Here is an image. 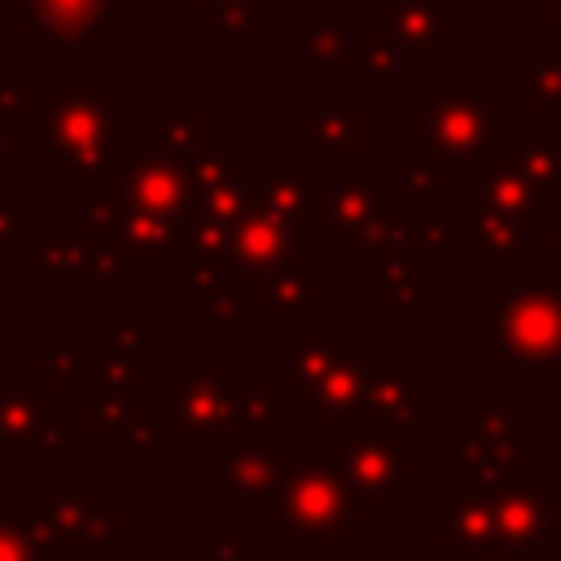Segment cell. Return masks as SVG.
Wrapping results in <instances>:
<instances>
[{
  "label": "cell",
  "instance_id": "obj_25",
  "mask_svg": "<svg viewBox=\"0 0 561 561\" xmlns=\"http://www.w3.org/2000/svg\"><path fill=\"white\" fill-rule=\"evenodd\" d=\"M465 425L473 430V438L508 443L513 430H517V412H478V408H469V412H465Z\"/></svg>",
  "mask_w": 561,
  "mask_h": 561
},
{
  "label": "cell",
  "instance_id": "obj_28",
  "mask_svg": "<svg viewBox=\"0 0 561 561\" xmlns=\"http://www.w3.org/2000/svg\"><path fill=\"white\" fill-rule=\"evenodd\" d=\"M210 320H219V324H237L241 320V294L237 289H224V294H215L210 298Z\"/></svg>",
  "mask_w": 561,
  "mask_h": 561
},
{
  "label": "cell",
  "instance_id": "obj_19",
  "mask_svg": "<svg viewBox=\"0 0 561 561\" xmlns=\"http://www.w3.org/2000/svg\"><path fill=\"white\" fill-rule=\"evenodd\" d=\"M342 44H346V13L342 9H324L320 22L307 31V70L320 66H337L342 61Z\"/></svg>",
  "mask_w": 561,
  "mask_h": 561
},
{
  "label": "cell",
  "instance_id": "obj_8",
  "mask_svg": "<svg viewBox=\"0 0 561 561\" xmlns=\"http://www.w3.org/2000/svg\"><path fill=\"white\" fill-rule=\"evenodd\" d=\"M482 193H486V202H491L504 219H513L522 232H539V228H543V193H539L526 175L500 167L495 175H486Z\"/></svg>",
  "mask_w": 561,
  "mask_h": 561
},
{
  "label": "cell",
  "instance_id": "obj_16",
  "mask_svg": "<svg viewBox=\"0 0 561 561\" xmlns=\"http://www.w3.org/2000/svg\"><path fill=\"white\" fill-rule=\"evenodd\" d=\"M443 171H447V158H443L434 145L408 149V153H403V210L430 206L434 188L443 184Z\"/></svg>",
  "mask_w": 561,
  "mask_h": 561
},
{
  "label": "cell",
  "instance_id": "obj_4",
  "mask_svg": "<svg viewBox=\"0 0 561 561\" xmlns=\"http://www.w3.org/2000/svg\"><path fill=\"white\" fill-rule=\"evenodd\" d=\"M342 425H346V465H351V482H355L368 500H381V491L394 486L399 465H403V434H399V421L355 408Z\"/></svg>",
  "mask_w": 561,
  "mask_h": 561
},
{
  "label": "cell",
  "instance_id": "obj_10",
  "mask_svg": "<svg viewBox=\"0 0 561 561\" xmlns=\"http://www.w3.org/2000/svg\"><path fill=\"white\" fill-rule=\"evenodd\" d=\"M263 206L285 219L289 228H298L307 219V210H324L329 206V193L324 188H311L307 184V171H272L267 184H263Z\"/></svg>",
  "mask_w": 561,
  "mask_h": 561
},
{
  "label": "cell",
  "instance_id": "obj_12",
  "mask_svg": "<svg viewBox=\"0 0 561 561\" xmlns=\"http://www.w3.org/2000/svg\"><path fill=\"white\" fill-rule=\"evenodd\" d=\"M302 145L320 149H364V110H307L302 114Z\"/></svg>",
  "mask_w": 561,
  "mask_h": 561
},
{
  "label": "cell",
  "instance_id": "obj_2",
  "mask_svg": "<svg viewBox=\"0 0 561 561\" xmlns=\"http://www.w3.org/2000/svg\"><path fill=\"white\" fill-rule=\"evenodd\" d=\"M425 105V127H430V145L465 167V171H482L486 153L504 149L500 140V114L486 105L482 92L465 88V92H443V88H425L421 92Z\"/></svg>",
  "mask_w": 561,
  "mask_h": 561
},
{
  "label": "cell",
  "instance_id": "obj_7",
  "mask_svg": "<svg viewBox=\"0 0 561 561\" xmlns=\"http://www.w3.org/2000/svg\"><path fill=\"white\" fill-rule=\"evenodd\" d=\"M368 368H364V355H333L324 377L316 381L311 399L324 416V425H342L355 408H359V386H364Z\"/></svg>",
  "mask_w": 561,
  "mask_h": 561
},
{
  "label": "cell",
  "instance_id": "obj_1",
  "mask_svg": "<svg viewBox=\"0 0 561 561\" xmlns=\"http://www.w3.org/2000/svg\"><path fill=\"white\" fill-rule=\"evenodd\" d=\"M482 342L486 351H504V368L561 364V289H508Z\"/></svg>",
  "mask_w": 561,
  "mask_h": 561
},
{
  "label": "cell",
  "instance_id": "obj_31",
  "mask_svg": "<svg viewBox=\"0 0 561 561\" xmlns=\"http://www.w3.org/2000/svg\"><path fill=\"white\" fill-rule=\"evenodd\" d=\"M206 4H210V0H188V9H206Z\"/></svg>",
  "mask_w": 561,
  "mask_h": 561
},
{
  "label": "cell",
  "instance_id": "obj_9",
  "mask_svg": "<svg viewBox=\"0 0 561 561\" xmlns=\"http://www.w3.org/2000/svg\"><path fill=\"white\" fill-rule=\"evenodd\" d=\"M381 31H390L403 53H430L443 44V0H403L386 9Z\"/></svg>",
  "mask_w": 561,
  "mask_h": 561
},
{
  "label": "cell",
  "instance_id": "obj_11",
  "mask_svg": "<svg viewBox=\"0 0 561 561\" xmlns=\"http://www.w3.org/2000/svg\"><path fill=\"white\" fill-rule=\"evenodd\" d=\"M504 167L526 175L539 193H557L561 188V149L539 131V127H526L522 131V145L517 149H504Z\"/></svg>",
  "mask_w": 561,
  "mask_h": 561
},
{
  "label": "cell",
  "instance_id": "obj_14",
  "mask_svg": "<svg viewBox=\"0 0 561 561\" xmlns=\"http://www.w3.org/2000/svg\"><path fill=\"white\" fill-rule=\"evenodd\" d=\"M359 408H364V412H377V416H390V421H408V425L421 421V408H416V399H412V386L403 381L399 368H386V373L364 377V386H359Z\"/></svg>",
  "mask_w": 561,
  "mask_h": 561
},
{
  "label": "cell",
  "instance_id": "obj_5",
  "mask_svg": "<svg viewBox=\"0 0 561 561\" xmlns=\"http://www.w3.org/2000/svg\"><path fill=\"white\" fill-rule=\"evenodd\" d=\"M460 206L469 210V224L465 228H469V241L482 254V263L491 272H517L526 263V232L486 202L482 184L478 188H465L460 193Z\"/></svg>",
  "mask_w": 561,
  "mask_h": 561
},
{
  "label": "cell",
  "instance_id": "obj_29",
  "mask_svg": "<svg viewBox=\"0 0 561 561\" xmlns=\"http://www.w3.org/2000/svg\"><path fill=\"white\" fill-rule=\"evenodd\" d=\"M539 26L561 31V0H539Z\"/></svg>",
  "mask_w": 561,
  "mask_h": 561
},
{
  "label": "cell",
  "instance_id": "obj_3",
  "mask_svg": "<svg viewBox=\"0 0 561 561\" xmlns=\"http://www.w3.org/2000/svg\"><path fill=\"white\" fill-rule=\"evenodd\" d=\"M228 250L237 263H245V285L263 289L272 272H285L294 263H302V245H298V228H289L285 219H276L263 197L237 215L228 224Z\"/></svg>",
  "mask_w": 561,
  "mask_h": 561
},
{
  "label": "cell",
  "instance_id": "obj_20",
  "mask_svg": "<svg viewBox=\"0 0 561 561\" xmlns=\"http://www.w3.org/2000/svg\"><path fill=\"white\" fill-rule=\"evenodd\" d=\"M522 105L526 110H543V114H561V57H543V61H535L526 70Z\"/></svg>",
  "mask_w": 561,
  "mask_h": 561
},
{
  "label": "cell",
  "instance_id": "obj_23",
  "mask_svg": "<svg viewBox=\"0 0 561 561\" xmlns=\"http://www.w3.org/2000/svg\"><path fill=\"white\" fill-rule=\"evenodd\" d=\"M237 167H241V153L232 149V153H215V158H197L193 167H188V188L193 193H206V188H215V184H228V180H237Z\"/></svg>",
  "mask_w": 561,
  "mask_h": 561
},
{
  "label": "cell",
  "instance_id": "obj_21",
  "mask_svg": "<svg viewBox=\"0 0 561 561\" xmlns=\"http://www.w3.org/2000/svg\"><path fill=\"white\" fill-rule=\"evenodd\" d=\"M329 346H324V333L320 329H302V342H298V351L289 355V386H298V390H316V381L324 377V368H329Z\"/></svg>",
  "mask_w": 561,
  "mask_h": 561
},
{
  "label": "cell",
  "instance_id": "obj_26",
  "mask_svg": "<svg viewBox=\"0 0 561 561\" xmlns=\"http://www.w3.org/2000/svg\"><path fill=\"white\" fill-rule=\"evenodd\" d=\"M245 412H250V425H280V390H254L245 399Z\"/></svg>",
  "mask_w": 561,
  "mask_h": 561
},
{
  "label": "cell",
  "instance_id": "obj_15",
  "mask_svg": "<svg viewBox=\"0 0 561 561\" xmlns=\"http://www.w3.org/2000/svg\"><path fill=\"white\" fill-rule=\"evenodd\" d=\"M381 206H386V197H381L368 180L346 175V180L337 184V193L329 197V206H324V228H329V232H346V228L364 224L368 215H377Z\"/></svg>",
  "mask_w": 561,
  "mask_h": 561
},
{
  "label": "cell",
  "instance_id": "obj_18",
  "mask_svg": "<svg viewBox=\"0 0 561 561\" xmlns=\"http://www.w3.org/2000/svg\"><path fill=\"white\" fill-rule=\"evenodd\" d=\"M359 53H364V75H359L364 92H381L386 79H390V70H399V61H403L399 39L390 31H381V26H368L359 35Z\"/></svg>",
  "mask_w": 561,
  "mask_h": 561
},
{
  "label": "cell",
  "instance_id": "obj_13",
  "mask_svg": "<svg viewBox=\"0 0 561 561\" xmlns=\"http://www.w3.org/2000/svg\"><path fill=\"white\" fill-rule=\"evenodd\" d=\"M359 285L368 289V294H381L390 307H399V311H416L421 307V272L416 267H408L399 254H390L386 250V259L381 263H368L364 272H359Z\"/></svg>",
  "mask_w": 561,
  "mask_h": 561
},
{
  "label": "cell",
  "instance_id": "obj_22",
  "mask_svg": "<svg viewBox=\"0 0 561 561\" xmlns=\"http://www.w3.org/2000/svg\"><path fill=\"white\" fill-rule=\"evenodd\" d=\"M263 22H267L263 0H210L206 4L210 31H263Z\"/></svg>",
  "mask_w": 561,
  "mask_h": 561
},
{
  "label": "cell",
  "instance_id": "obj_24",
  "mask_svg": "<svg viewBox=\"0 0 561 561\" xmlns=\"http://www.w3.org/2000/svg\"><path fill=\"white\" fill-rule=\"evenodd\" d=\"M539 517H543V513H539V500H535L530 491L508 495V500H504V508H500V522H504V526H508L517 539H522V535H526V539H535Z\"/></svg>",
  "mask_w": 561,
  "mask_h": 561
},
{
  "label": "cell",
  "instance_id": "obj_17",
  "mask_svg": "<svg viewBox=\"0 0 561 561\" xmlns=\"http://www.w3.org/2000/svg\"><path fill=\"white\" fill-rule=\"evenodd\" d=\"M403 232H408V210L381 206L377 215H368L364 224H355V228H346V232H337V237H342V245L355 250V254H377V250H394V241H399Z\"/></svg>",
  "mask_w": 561,
  "mask_h": 561
},
{
  "label": "cell",
  "instance_id": "obj_6",
  "mask_svg": "<svg viewBox=\"0 0 561 561\" xmlns=\"http://www.w3.org/2000/svg\"><path fill=\"white\" fill-rule=\"evenodd\" d=\"M263 294H267V307L280 316L285 329H307V316H316L324 307V272L294 263L285 272H272Z\"/></svg>",
  "mask_w": 561,
  "mask_h": 561
},
{
  "label": "cell",
  "instance_id": "obj_27",
  "mask_svg": "<svg viewBox=\"0 0 561 561\" xmlns=\"http://www.w3.org/2000/svg\"><path fill=\"white\" fill-rule=\"evenodd\" d=\"M202 114H180V118H171L167 123V140L171 145H184V149H197L202 145Z\"/></svg>",
  "mask_w": 561,
  "mask_h": 561
},
{
  "label": "cell",
  "instance_id": "obj_30",
  "mask_svg": "<svg viewBox=\"0 0 561 561\" xmlns=\"http://www.w3.org/2000/svg\"><path fill=\"white\" fill-rule=\"evenodd\" d=\"M539 232H543V250L561 254V224H557V228H539Z\"/></svg>",
  "mask_w": 561,
  "mask_h": 561
}]
</instances>
